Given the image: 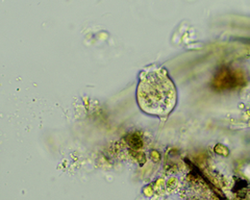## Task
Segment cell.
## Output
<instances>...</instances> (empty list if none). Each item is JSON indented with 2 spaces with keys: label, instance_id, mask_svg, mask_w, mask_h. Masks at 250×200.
<instances>
[{
  "label": "cell",
  "instance_id": "1",
  "mask_svg": "<svg viewBox=\"0 0 250 200\" xmlns=\"http://www.w3.org/2000/svg\"><path fill=\"white\" fill-rule=\"evenodd\" d=\"M176 99L175 86L165 70L151 68L141 73L137 100L144 113L156 117H167L174 109Z\"/></svg>",
  "mask_w": 250,
  "mask_h": 200
}]
</instances>
